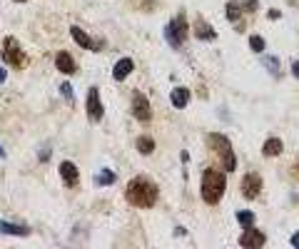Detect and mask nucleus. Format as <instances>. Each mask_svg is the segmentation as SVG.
<instances>
[{"instance_id":"nucleus-1","label":"nucleus","mask_w":299,"mask_h":249,"mask_svg":"<svg viewBox=\"0 0 299 249\" xmlns=\"http://www.w3.org/2000/svg\"><path fill=\"white\" fill-rule=\"evenodd\" d=\"M157 194H160L157 184L150 182V179H145V177H135V179L127 184V192H125L127 202L135 204V207H140V209H150V207L157 202Z\"/></svg>"},{"instance_id":"nucleus-2","label":"nucleus","mask_w":299,"mask_h":249,"mask_svg":"<svg viewBox=\"0 0 299 249\" xmlns=\"http://www.w3.org/2000/svg\"><path fill=\"white\" fill-rule=\"evenodd\" d=\"M224 189H227L224 172H220V169H215V167L205 169V174H202V199H205L207 204H217V202L222 199Z\"/></svg>"},{"instance_id":"nucleus-3","label":"nucleus","mask_w":299,"mask_h":249,"mask_svg":"<svg viewBox=\"0 0 299 249\" xmlns=\"http://www.w3.org/2000/svg\"><path fill=\"white\" fill-rule=\"evenodd\" d=\"M207 145H210V147L215 150V155L220 157L224 172H234V167H237V157H234V152H232L229 140H227L224 135H210V137H207Z\"/></svg>"},{"instance_id":"nucleus-4","label":"nucleus","mask_w":299,"mask_h":249,"mask_svg":"<svg viewBox=\"0 0 299 249\" xmlns=\"http://www.w3.org/2000/svg\"><path fill=\"white\" fill-rule=\"evenodd\" d=\"M187 35H190V28H187L185 15H180V18L170 20V23H167V28H165V38H167V43H170L172 48H182V43H185V38H187Z\"/></svg>"},{"instance_id":"nucleus-5","label":"nucleus","mask_w":299,"mask_h":249,"mask_svg":"<svg viewBox=\"0 0 299 249\" xmlns=\"http://www.w3.org/2000/svg\"><path fill=\"white\" fill-rule=\"evenodd\" d=\"M3 60H5L10 68H25L28 58H25V53L20 50V45H18L15 38H5V43H3Z\"/></svg>"},{"instance_id":"nucleus-6","label":"nucleus","mask_w":299,"mask_h":249,"mask_svg":"<svg viewBox=\"0 0 299 249\" xmlns=\"http://www.w3.org/2000/svg\"><path fill=\"white\" fill-rule=\"evenodd\" d=\"M132 115L137 122L147 125L150 120H152V110H150V100L142 95V92H135L132 95Z\"/></svg>"},{"instance_id":"nucleus-7","label":"nucleus","mask_w":299,"mask_h":249,"mask_svg":"<svg viewBox=\"0 0 299 249\" xmlns=\"http://www.w3.org/2000/svg\"><path fill=\"white\" fill-rule=\"evenodd\" d=\"M102 102H100V92H97V87H90L87 90V117L92 120V122H100L102 120Z\"/></svg>"},{"instance_id":"nucleus-8","label":"nucleus","mask_w":299,"mask_h":249,"mask_svg":"<svg viewBox=\"0 0 299 249\" xmlns=\"http://www.w3.org/2000/svg\"><path fill=\"white\" fill-rule=\"evenodd\" d=\"M259 189H262V177H259L257 172L244 174V179H242V194H244L247 199H257Z\"/></svg>"},{"instance_id":"nucleus-9","label":"nucleus","mask_w":299,"mask_h":249,"mask_svg":"<svg viewBox=\"0 0 299 249\" xmlns=\"http://www.w3.org/2000/svg\"><path fill=\"white\" fill-rule=\"evenodd\" d=\"M264 242H267V237H264L262 232H257V229H247V232L239 237V244H242V247H249V249H259V247H264Z\"/></svg>"},{"instance_id":"nucleus-10","label":"nucleus","mask_w":299,"mask_h":249,"mask_svg":"<svg viewBox=\"0 0 299 249\" xmlns=\"http://www.w3.org/2000/svg\"><path fill=\"white\" fill-rule=\"evenodd\" d=\"M60 177H63V182H65L68 187H75L77 179H80V172H77V167H75L73 162H63V165H60Z\"/></svg>"},{"instance_id":"nucleus-11","label":"nucleus","mask_w":299,"mask_h":249,"mask_svg":"<svg viewBox=\"0 0 299 249\" xmlns=\"http://www.w3.org/2000/svg\"><path fill=\"white\" fill-rule=\"evenodd\" d=\"M132 70H135V63H132L130 58H122V60L115 63V68H112V78H115V80H125Z\"/></svg>"},{"instance_id":"nucleus-12","label":"nucleus","mask_w":299,"mask_h":249,"mask_svg":"<svg viewBox=\"0 0 299 249\" xmlns=\"http://www.w3.org/2000/svg\"><path fill=\"white\" fill-rule=\"evenodd\" d=\"M55 68H58L63 75H73V73H75V60H73L68 53H58V58H55Z\"/></svg>"},{"instance_id":"nucleus-13","label":"nucleus","mask_w":299,"mask_h":249,"mask_svg":"<svg viewBox=\"0 0 299 249\" xmlns=\"http://www.w3.org/2000/svg\"><path fill=\"white\" fill-rule=\"evenodd\" d=\"M0 232H3V234H15V237H28V234H30V227H25V224H13V222H3V219H0Z\"/></svg>"},{"instance_id":"nucleus-14","label":"nucleus","mask_w":299,"mask_h":249,"mask_svg":"<svg viewBox=\"0 0 299 249\" xmlns=\"http://www.w3.org/2000/svg\"><path fill=\"white\" fill-rule=\"evenodd\" d=\"M170 100H172V107L182 110V107L190 102V90H187V87H175L172 95H170Z\"/></svg>"},{"instance_id":"nucleus-15","label":"nucleus","mask_w":299,"mask_h":249,"mask_svg":"<svg viewBox=\"0 0 299 249\" xmlns=\"http://www.w3.org/2000/svg\"><path fill=\"white\" fill-rule=\"evenodd\" d=\"M195 35H197L200 40H212V38H215V30H212L205 20H197V23H195Z\"/></svg>"},{"instance_id":"nucleus-16","label":"nucleus","mask_w":299,"mask_h":249,"mask_svg":"<svg viewBox=\"0 0 299 249\" xmlns=\"http://www.w3.org/2000/svg\"><path fill=\"white\" fill-rule=\"evenodd\" d=\"M70 35L75 38V43H77L80 48H87V50L92 48V40H90V35H85V33H82L77 25H73V28H70Z\"/></svg>"},{"instance_id":"nucleus-17","label":"nucleus","mask_w":299,"mask_h":249,"mask_svg":"<svg viewBox=\"0 0 299 249\" xmlns=\"http://www.w3.org/2000/svg\"><path fill=\"white\" fill-rule=\"evenodd\" d=\"M262 152H264V157H277V155L282 152V140H277V137L267 140L264 147H262Z\"/></svg>"},{"instance_id":"nucleus-18","label":"nucleus","mask_w":299,"mask_h":249,"mask_svg":"<svg viewBox=\"0 0 299 249\" xmlns=\"http://www.w3.org/2000/svg\"><path fill=\"white\" fill-rule=\"evenodd\" d=\"M137 150H140V155H152L155 142L150 140V137H140V140H137Z\"/></svg>"},{"instance_id":"nucleus-19","label":"nucleus","mask_w":299,"mask_h":249,"mask_svg":"<svg viewBox=\"0 0 299 249\" xmlns=\"http://www.w3.org/2000/svg\"><path fill=\"white\" fill-rule=\"evenodd\" d=\"M237 222H239L242 227H252V224H254V212H239V214H237Z\"/></svg>"},{"instance_id":"nucleus-20","label":"nucleus","mask_w":299,"mask_h":249,"mask_svg":"<svg viewBox=\"0 0 299 249\" xmlns=\"http://www.w3.org/2000/svg\"><path fill=\"white\" fill-rule=\"evenodd\" d=\"M97 184H112L115 182V172H110V169H105V172H100L97 174V179H95Z\"/></svg>"},{"instance_id":"nucleus-21","label":"nucleus","mask_w":299,"mask_h":249,"mask_svg":"<svg viewBox=\"0 0 299 249\" xmlns=\"http://www.w3.org/2000/svg\"><path fill=\"white\" fill-rule=\"evenodd\" d=\"M224 10H227V18H229V20H237L239 13H242V10H239V3H227Z\"/></svg>"},{"instance_id":"nucleus-22","label":"nucleus","mask_w":299,"mask_h":249,"mask_svg":"<svg viewBox=\"0 0 299 249\" xmlns=\"http://www.w3.org/2000/svg\"><path fill=\"white\" fill-rule=\"evenodd\" d=\"M249 45H252L254 53H262V50H264V40H262L259 35H252V38H249Z\"/></svg>"},{"instance_id":"nucleus-23","label":"nucleus","mask_w":299,"mask_h":249,"mask_svg":"<svg viewBox=\"0 0 299 249\" xmlns=\"http://www.w3.org/2000/svg\"><path fill=\"white\" fill-rule=\"evenodd\" d=\"M60 92H63V97H68L70 102H73V87L65 83V85H60Z\"/></svg>"},{"instance_id":"nucleus-24","label":"nucleus","mask_w":299,"mask_h":249,"mask_svg":"<svg viewBox=\"0 0 299 249\" xmlns=\"http://www.w3.org/2000/svg\"><path fill=\"white\" fill-rule=\"evenodd\" d=\"M292 247H294V249H299V232L292 237Z\"/></svg>"},{"instance_id":"nucleus-25","label":"nucleus","mask_w":299,"mask_h":249,"mask_svg":"<svg viewBox=\"0 0 299 249\" xmlns=\"http://www.w3.org/2000/svg\"><path fill=\"white\" fill-rule=\"evenodd\" d=\"M5 78H8V70H5V68H0V83H5Z\"/></svg>"},{"instance_id":"nucleus-26","label":"nucleus","mask_w":299,"mask_h":249,"mask_svg":"<svg viewBox=\"0 0 299 249\" xmlns=\"http://www.w3.org/2000/svg\"><path fill=\"white\" fill-rule=\"evenodd\" d=\"M244 5H247V8H252V10H254V8H257V0H244Z\"/></svg>"},{"instance_id":"nucleus-27","label":"nucleus","mask_w":299,"mask_h":249,"mask_svg":"<svg viewBox=\"0 0 299 249\" xmlns=\"http://www.w3.org/2000/svg\"><path fill=\"white\" fill-rule=\"evenodd\" d=\"M292 73H294V75H297V78H299V60H297V63H294V65H292Z\"/></svg>"},{"instance_id":"nucleus-28","label":"nucleus","mask_w":299,"mask_h":249,"mask_svg":"<svg viewBox=\"0 0 299 249\" xmlns=\"http://www.w3.org/2000/svg\"><path fill=\"white\" fill-rule=\"evenodd\" d=\"M0 157H5V152H3V147H0Z\"/></svg>"},{"instance_id":"nucleus-29","label":"nucleus","mask_w":299,"mask_h":249,"mask_svg":"<svg viewBox=\"0 0 299 249\" xmlns=\"http://www.w3.org/2000/svg\"><path fill=\"white\" fill-rule=\"evenodd\" d=\"M15 3H25V0H15Z\"/></svg>"}]
</instances>
